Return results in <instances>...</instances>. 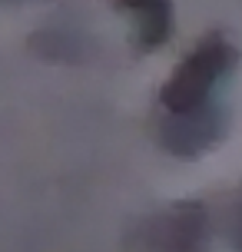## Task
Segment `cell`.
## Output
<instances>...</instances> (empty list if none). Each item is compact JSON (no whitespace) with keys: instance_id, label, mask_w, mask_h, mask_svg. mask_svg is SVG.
<instances>
[{"instance_id":"1","label":"cell","mask_w":242,"mask_h":252,"mask_svg":"<svg viewBox=\"0 0 242 252\" xmlns=\"http://www.w3.org/2000/svg\"><path fill=\"white\" fill-rule=\"evenodd\" d=\"M239 66V50L229 37L209 33L199 40L159 87L156 136L169 156L199 159L216 150L229 129L226 90Z\"/></svg>"},{"instance_id":"2","label":"cell","mask_w":242,"mask_h":252,"mask_svg":"<svg viewBox=\"0 0 242 252\" xmlns=\"http://www.w3.org/2000/svg\"><path fill=\"white\" fill-rule=\"evenodd\" d=\"M143 252H206L209 249V213L203 202L186 199L146 216L136 229Z\"/></svg>"},{"instance_id":"3","label":"cell","mask_w":242,"mask_h":252,"mask_svg":"<svg viewBox=\"0 0 242 252\" xmlns=\"http://www.w3.org/2000/svg\"><path fill=\"white\" fill-rule=\"evenodd\" d=\"M113 7L129 20V37L136 53H153L176 33L173 0H113Z\"/></svg>"},{"instance_id":"4","label":"cell","mask_w":242,"mask_h":252,"mask_svg":"<svg viewBox=\"0 0 242 252\" xmlns=\"http://www.w3.org/2000/svg\"><path fill=\"white\" fill-rule=\"evenodd\" d=\"M229 232H232V242H236V252H242V192L236 196V202H232V222H229Z\"/></svg>"}]
</instances>
